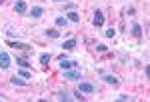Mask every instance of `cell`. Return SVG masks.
Listing matches in <instances>:
<instances>
[{"label": "cell", "mask_w": 150, "mask_h": 102, "mask_svg": "<svg viewBox=\"0 0 150 102\" xmlns=\"http://www.w3.org/2000/svg\"><path fill=\"white\" fill-rule=\"evenodd\" d=\"M62 72H64V78H66V80H82L80 70H76V68H70V70H62Z\"/></svg>", "instance_id": "cell-1"}, {"label": "cell", "mask_w": 150, "mask_h": 102, "mask_svg": "<svg viewBox=\"0 0 150 102\" xmlns=\"http://www.w3.org/2000/svg\"><path fill=\"white\" fill-rule=\"evenodd\" d=\"M10 64H12L10 54H8V52H0V68H2V70H8Z\"/></svg>", "instance_id": "cell-2"}, {"label": "cell", "mask_w": 150, "mask_h": 102, "mask_svg": "<svg viewBox=\"0 0 150 102\" xmlns=\"http://www.w3.org/2000/svg\"><path fill=\"white\" fill-rule=\"evenodd\" d=\"M58 66H60V70H70V68L78 66V62H76V60H68V58L64 56V58H60V64H58Z\"/></svg>", "instance_id": "cell-3"}, {"label": "cell", "mask_w": 150, "mask_h": 102, "mask_svg": "<svg viewBox=\"0 0 150 102\" xmlns=\"http://www.w3.org/2000/svg\"><path fill=\"white\" fill-rule=\"evenodd\" d=\"M14 10L18 12V14H26V12H28L26 0H16V2H14Z\"/></svg>", "instance_id": "cell-4"}, {"label": "cell", "mask_w": 150, "mask_h": 102, "mask_svg": "<svg viewBox=\"0 0 150 102\" xmlns=\"http://www.w3.org/2000/svg\"><path fill=\"white\" fill-rule=\"evenodd\" d=\"M102 80H104V84H108V86H118L120 84V80L116 78L114 74H102Z\"/></svg>", "instance_id": "cell-5"}, {"label": "cell", "mask_w": 150, "mask_h": 102, "mask_svg": "<svg viewBox=\"0 0 150 102\" xmlns=\"http://www.w3.org/2000/svg\"><path fill=\"white\" fill-rule=\"evenodd\" d=\"M78 90L82 94H94V84H90V82H80L78 84Z\"/></svg>", "instance_id": "cell-6"}, {"label": "cell", "mask_w": 150, "mask_h": 102, "mask_svg": "<svg viewBox=\"0 0 150 102\" xmlns=\"http://www.w3.org/2000/svg\"><path fill=\"white\" fill-rule=\"evenodd\" d=\"M92 24L96 26V28H100L104 24V14H102V10H96L94 12V18H92Z\"/></svg>", "instance_id": "cell-7"}, {"label": "cell", "mask_w": 150, "mask_h": 102, "mask_svg": "<svg viewBox=\"0 0 150 102\" xmlns=\"http://www.w3.org/2000/svg\"><path fill=\"white\" fill-rule=\"evenodd\" d=\"M28 14H30L32 18H42V16H44V8H42V6H32V8L28 10Z\"/></svg>", "instance_id": "cell-8"}, {"label": "cell", "mask_w": 150, "mask_h": 102, "mask_svg": "<svg viewBox=\"0 0 150 102\" xmlns=\"http://www.w3.org/2000/svg\"><path fill=\"white\" fill-rule=\"evenodd\" d=\"M64 16H66V20H68V22H74V24L80 22V14H78L76 10H68V14H64Z\"/></svg>", "instance_id": "cell-9"}, {"label": "cell", "mask_w": 150, "mask_h": 102, "mask_svg": "<svg viewBox=\"0 0 150 102\" xmlns=\"http://www.w3.org/2000/svg\"><path fill=\"white\" fill-rule=\"evenodd\" d=\"M10 84H14V86H28V82H26V80L22 78V76H18V74H14V76H12L10 78Z\"/></svg>", "instance_id": "cell-10"}, {"label": "cell", "mask_w": 150, "mask_h": 102, "mask_svg": "<svg viewBox=\"0 0 150 102\" xmlns=\"http://www.w3.org/2000/svg\"><path fill=\"white\" fill-rule=\"evenodd\" d=\"M130 34H132L134 38H140V36H142V26H140L138 22H134L130 26Z\"/></svg>", "instance_id": "cell-11"}, {"label": "cell", "mask_w": 150, "mask_h": 102, "mask_svg": "<svg viewBox=\"0 0 150 102\" xmlns=\"http://www.w3.org/2000/svg\"><path fill=\"white\" fill-rule=\"evenodd\" d=\"M8 46L10 48H20V50H32V46L22 44V42H14V40H8Z\"/></svg>", "instance_id": "cell-12"}, {"label": "cell", "mask_w": 150, "mask_h": 102, "mask_svg": "<svg viewBox=\"0 0 150 102\" xmlns=\"http://www.w3.org/2000/svg\"><path fill=\"white\" fill-rule=\"evenodd\" d=\"M54 24H56L58 28H66V26H68V20H66V16H56Z\"/></svg>", "instance_id": "cell-13"}, {"label": "cell", "mask_w": 150, "mask_h": 102, "mask_svg": "<svg viewBox=\"0 0 150 102\" xmlns=\"http://www.w3.org/2000/svg\"><path fill=\"white\" fill-rule=\"evenodd\" d=\"M62 48H64V50H74V48H76V40H74V38H70V40H66V42H64V44H62Z\"/></svg>", "instance_id": "cell-14"}, {"label": "cell", "mask_w": 150, "mask_h": 102, "mask_svg": "<svg viewBox=\"0 0 150 102\" xmlns=\"http://www.w3.org/2000/svg\"><path fill=\"white\" fill-rule=\"evenodd\" d=\"M48 36V38H52V40H56V38H60V32H58L56 28H48L46 32H44Z\"/></svg>", "instance_id": "cell-15"}, {"label": "cell", "mask_w": 150, "mask_h": 102, "mask_svg": "<svg viewBox=\"0 0 150 102\" xmlns=\"http://www.w3.org/2000/svg\"><path fill=\"white\" fill-rule=\"evenodd\" d=\"M50 60H52V56L46 54V52H44V54H40V58H38V62H40L42 66H48V62H50Z\"/></svg>", "instance_id": "cell-16"}, {"label": "cell", "mask_w": 150, "mask_h": 102, "mask_svg": "<svg viewBox=\"0 0 150 102\" xmlns=\"http://www.w3.org/2000/svg\"><path fill=\"white\" fill-rule=\"evenodd\" d=\"M16 64H18L20 68H28L30 66V62H28L26 58H20V56H16Z\"/></svg>", "instance_id": "cell-17"}, {"label": "cell", "mask_w": 150, "mask_h": 102, "mask_svg": "<svg viewBox=\"0 0 150 102\" xmlns=\"http://www.w3.org/2000/svg\"><path fill=\"white\" fill-rule=\"evenodd\" d=\"M18 76H22L24 80H30V78H32V74H30V72H28V70H26V68H22V70H20V72H18Z\"/></svg>", "instance_id": "cell-18"}, {"label": "cell", "mask_w": 150, "mask_h": 102, "mask_svg": "<svg viewBox=\"0 0 150 102\" xmlns=\"http://www.w3.org/2000/svg\"><path fill=\"white\" fill-rule=\"evenodd\" d=\"M58 100H70V96H68V92H64V90H60V92H58Z\"/></svg>", "instance_id": "cell-19"}, {"label": "cell", "mask_w": 150, "mask_h": 102, "mask_svg": "<svg viewBox=\"0 0 150 102\" xmlns=\"http://www.w3.org/2000/svg\"><path fill=\"white\" fill-rule=\"evenodd\" d=\"M106 50H108V46H106V44H98V46H96V52H100V54H104Z\"/></svg>", "instance_id": "cell-20"}, {"label": "cell", "mask_w": 150, "mask_h": 102, "mask_svg": "<svg viewBox=\"0 0 150 102\" xmlns=\"http://www.w3.org/2000/svg\"><path fill=\"white\" fill-rule=\"evenodd\" d=\"M116 100H120V102H126V100H132L130 96H126V94H118L116 96Z\"/></svg>", "instance_id": "cell-21"}, {"label": "cell", "mask_w": 150, "mask_h": 102, "mask_svg": "<svg viewBox=\"0 0 150 102\" xmlns=\"http://www.w3.org/2000/svg\"><path fill=\"white\" fill-rule=\"evenodd\" d=\"M74 98H76V100H86V96H82L80 90H74Z\"/></svg>", "instance_id": "cell-22"}, {"label": "cell", "mask_w": 150, "mask_h": 102, "mask_svg": "<svg viewBox=\"0 0 150 102\" xmlns=\"http://www.w3.org/2000/svg\"><path fill=\"white\" fill-rule=\"evenodd\" d=\"M106 36H108V38H114V36H116V30H114V28H108V30H106Z\"/></svg>", "instance_id": "cell-23"}, {"label": "cell", "mask_w": 150, "mask_h": 102, "mask_svg": "<svg viewBox=\"0 0 150 102\" xmlns=\"http://www.w3.org/2000/svg\"><path fill=\"white\" fill-rule=\"evenodd\" d=\"M144 74H146V78H148V76H150V66H148V64L144 66Z\"/></svg>", "instance_id": "cell-24"}, {"label": "cell", "mask_w": 150, "mask_h": 102, "mask_svg": "<svg viewBox=\"0 0 150 102\" xmlns=\"http://www.w3.org/2000/svg\"><path fill=\"white\" fill-rule=\"evenodd\" d=\"M74 8H76L74 4H66V6H64V10H74Z\"/></svg>", "instance_id": "cell-25"}, {"label": "cell", "mask_w": 150, "mask_h": 102, "mask_svg": "<svg viewBox=\"0 0 150 102\" xmlns=\"http://www.w3.org/2000/svg\"><path fill=\"white\" fill-rule=\"evenodd\" d=\"M4 2H6V0H0V4H4Z\"/></svg>", "instance_id": "cell-26"}, {"label": "cell", "mask_w": 150, "mask_h": 102, "mask_svg": "<svg viewBox=\"0 0 150 102\" xmlns=\"http://www.w3.org/2000/svg\"><path fill=\"white\" fill-rule=\"evenodd\" d=\"M54 2H64V0H54Z\"/></svg>", "instance_id": "cell-27"}]
</instances>
